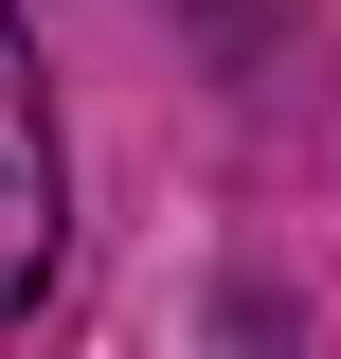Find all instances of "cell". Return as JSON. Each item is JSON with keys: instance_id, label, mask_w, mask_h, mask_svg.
I'll return each instance as SVG.
<instances>
[{"instance_id": "cell-1", "label": "cell", "mask_w": 341, "mask_h": 359, "mask_svg": "<svg viewBox=\"0 0 341 359\" xmlns=\"http://www.w3.org/2000/svg\"><path fill=\"white\" fill-rule=\"evenodd\" d=\"M54 233H72V180H54V90H36L18 0H0V323L54 287Z\"/></svg>"}]
</instances>
